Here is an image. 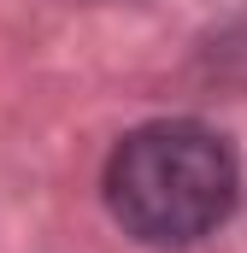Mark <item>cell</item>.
Listing matches in <instances>:
<instances>
[{
    "mask_svg": "<svg viewBox=\"0 0 247 253\" xmlns=\"http://www.w3.org/2000/svg\"><path fill=\"white\" fill-rule=\"evenodd\" d=\"M242 194L236 153L218 129L165 118L129 129L106 159V206L147 248H188L212 236Z\"/></svg>",
    "mask_w": 247,
    "mask_h": 253,
    "instance_id": "cell-1",
    "label": "cell"
}]
</instances>
